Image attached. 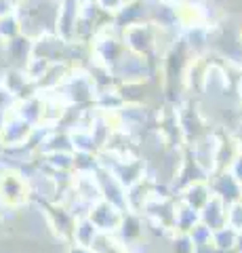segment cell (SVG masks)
<instances>
[{"label": "cell", "instance_id": "cell-1", "mask_svg": "<svg viewBox=\"0 0 242 253\" xmlns=\"http://www.w3.org/2000/svg\"><path fill=\"white\" fill-rule=\"evenodd\" d=\"M160 34L162 30H158L154 23L141 21L120 30V41L129 53H135L143 59H152L160 49Z\"/></svg>", "mask_w": 242, "mask_h": 253}, {"label": "cell", "instance_id": "cell-2", "mask_svg": "<svg viewBox=\"0 0 242 253\" xmlns=\"http://www.w3.org/2000/svg\"><path fill=\"white\" fill-rule=\"evenodd\" d=\"M32 194L30 181L21 175L19 171H4L0 173V201L6 207H17V205L26 203Z\"/></svg>", "mask_w": 242, "mask_h": 253}, {"label": "cell", "instance_id": "cell-3", "mask_svg": "<svg viewBox=\"0 0 242 253\" xmlns=\"http://www.w3.org/2000/svg\"><path fill=\"white\" fill-rule=\"evenodd\" d=\"M99 232L104 234H116L118 228L122 224V217H124V211H120L118 207H114L112 203L107 201H99L95 203L93 207L89 209V215H87Z\"/></svg>", "mask_w": 242, "mask_h": 253}, {"label": "cell", "instance_id": "cell-4", "mask_svg": "<svg viewBox=\"0 0 242 253\" xmlns=\"http://www.w3.org/2000/svg\"><path fill=\"white\" fill-rule=\"evenodd\" d=\"M228 207H230L228 203L213 194L210 201L207 203V207L200 211V221L205 226H208L213 232L221 230V228L228 226Z\"/></svg>", "mask_w": 242, "mask_h": 253}, {"label": "cell", "instance_id": "cell-5", "mask_svg": "<svg viewBox=\"0 0 242 253\" xmlns=\"http://www.w3.org/2000/svg\"><path fill=\"white\" fill-rule=\"evenodd\" d=\"M205 19H207V13L202 4L194 2V0H179L177 2V21L181 28L192 30V28L205 26Z\"/></svg>", "mask_w": 242, "mask_h": 253}, {"label": "cell", "instance_id": "cell-6", "mask_svg": "<svg viewBox=\"0 0 242 253\" xmlns=\"http://www.w3.org/2000/svg\"><path fill=\"white\" fill-rule=\"evenodd\" d=\"M99 236V230L95 228V224L89 217H78L76 219V228H74V241L78 247L91 249L95 239Z\"/></svg>", "mask_w": 242, "mask_h": 253}, {"label": "cell", "instance_id": "cell-7", "mask_svg": "<svg viewBox=\"0 0 242 253\" xmlns=\"http://www.w3.org/2000/svg\"><path fill=\"white\" fill-rule=\"evenodd\" d=\"M21 34H23V30H21V19L17 13L0 17V38H2V42H9Z\"/></svg>", "mask_w": 242, "mask_h": 253}, {"label": "cell", "instance_id": "cell-8", "mask_svg": "<svg viewBox=\"0 0 242 253\" xmlns=\"http://www.w3.org/2000/svg\"><path fill=\"white\" fill-rule=\"evenodd\" d=\"M228 228L242 234V201L232 203L228 207Z\"/></svg>", "mask_w": 242, "mask_h": 253}, {"label": "cell", "instance_id": "cell-9", "mask_svg": "<svg viewBox=\"0 0 242 253\" xmlns=\"http://www.w3.org/2000/svg\"><path fill=\"white\" fill-rule=\"evenodd\" d=\"M228 171H230L232 175L236 177V179L240 181V184H242V152H240L236 158H234V163L230 165V169H228Z\"/></svg>", "mask_w": 242, "mask_h": 253}, {"label": "cell", "instance_id": "cell-10", "mask_svg": "<svg viewBox=\"0 0 242 253\" xmlns=\"http://www.w3.org/2000/svg\"><path fill=\"white\" fill-rule=\"evenodd\" d=\"M95 2L101 6L104 11H107V13H116L122 6V2L120 0H95Z\"/></svg>", "mask_w": 242, "mask_h": 253}, {"label": "cell", "instance_id": "cell-11", "mask_svg": "<svg viewBox=\"0 0 242 253\" xmlns=\"http://www.w3.org/2000/svg\"><path fill=\"white\" fill-rule=\"evenodd\" d=\"M238 93H240V99H242V78H240V83H238Z\"/></svg>", "mask_w": 242, "mask_h": 253}, {"label": "cell", "instance_id": "cell-12", "mask_svg": "<svg viewBox=\"0 0 242 253\" xmlns=\"http://www.w3.org/2000/svg\"><path fill=\"white\" fill-rule=\"evenodd\" d=\"M122 4H131V2H137V0H120Z\"/></svg>", "mask_w": 242, "mask_h": 253}, {"label": "cell", "instance_id": "cell-13", "mask_svg": "<svg viewBox=\"0 0 242 253\" xmlns=\"http://www.w3.org/2000/svg\"><path fill=\"white\" fill-rule=\"evenodd\" d=\"M238 41H240V44H242V28H240V38H238Z\"/></svg>", "mask_w": 242, "mask_h": 253}, {"label": "cell", "instance_id": "cell-14", "mask_svg": "<svg viewBox=\"0 0 242 253\" xmlns=\"http://www.w3.org/2000/svg\"><path fill=\"white\" fill-rule=\"evenodd\" d=\"M238 141H240V148H242V135H240V137H238Z\"/></svg>", "mask_w": 242, "mask_h": 253}, {"label": "cell", "instance_id": "cell-15", "mask_svg": "<svg viewBox=\"0 0 242 253\" xmlns=\"http://www.w3.org/2000/svg\"><path fill=\"white\" fill-rule=\"evenodd\" d=\"M55 2H64V0H55Z\"/></svg>", "mask_w": 242, "mask_h": 253}]
</instances>
